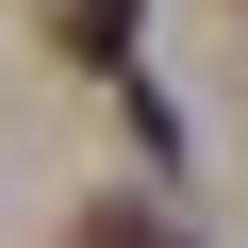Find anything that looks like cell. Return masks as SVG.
I'll list each match as a JSON object with an SVG mask.
<instances>
[{
	"label": "cell",
	"mask_w": 248,
	"mask_h": 248,
	"mask_svg": "<svg viewBox=\"0 0 248 248\" xmlns=\"http://www.w3.org/2000/svg\"><path fill=\"white\" fill-rule=\"evenodd\" d=\"M133 17H149V0H66L50 33H66V66H116V50H133Z\"/></svg>",
	"instance_id": "obj_2"
},
{
	"label": "cell",
	"mask_w": 248,
	"mask_h": 248,
	"mask_svg": "<svg viewBox=\"0 0 248 248\" xmlns=\"http://www.w3.org/2000/svg\"><path fill=\"white\" fill-rule=\"evenodd\" d=\"M66 248H182V215H149V199H83Z\"/></svg>",
	"instance_id": "obj_1"
}]
</instances>
